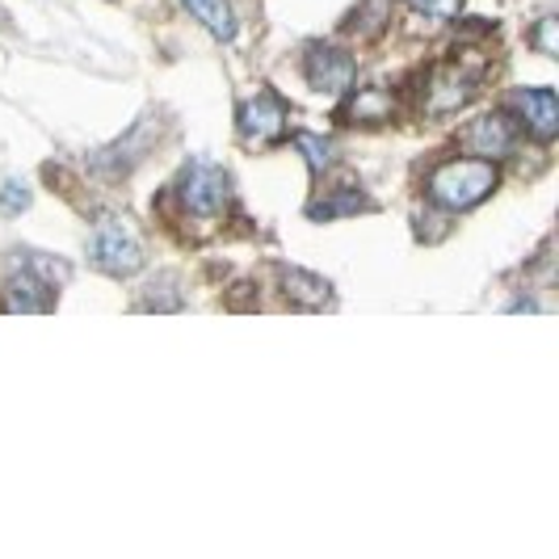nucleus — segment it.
<instances>
[{"label":"nucleus","instance_id":"f257e3e1","mask_svg":"<svg viewBox=\"0 0 559 559\" xmlns=\"http://www.w3.org/2000/svg\"><path fill=\"white\" fill-rule=\"evenodd\" d=\"M425 190L447 211H472L497 190V165L492 160H447L433 168Z\"/></svg>","mask_w":559,"mask_h":559},{"label":"nucleus","instance_id":"f03ea898","mask_svg":"<svg viewBox=\"0 0 559 559\" xmlns=\"http://www.w3.org/2000/svg\"><path fill=\"white\" fill-rule=\"evenodd\" d=\"M88 261L110 278H131L143 265V249L122 219H102L88 240Z\"/></svg>","mask_w":559,"mask_h":559},{"label":"nucleus","instance_id":"7ed1b4c3","mask_svg":"<svg viewBox=\"0 0 559 559\" xmlns=\"http://www.w3.org/2000/svg\"><path fill=\"white\" fill-rule=\"evenodd\" d=\"M181 202L186 211L194 215H219L227 206V194H231V181L219 165H206V160H190L186 173H181Z\"/></svg>","mask_w":559,"mask_h":559},{"label":"nucleus","instance_id":"20e7f679","mask_svg":"<svg viewBox=\"0 0 559 559\" xmlns=\"http://www.w3.org/2000/svg\"><path fill=\"white\" fill-rule=\"evenodd\" d=\"M476 81H479V72H467V68H463V59H459V63H442V68H433L429 88H425V110L429 114L463 110V106L472 102V93H476Z\"/></svg>","mask_w":559,"mask_h":559},{"label":"nucleus","instance_id":"39448f33","mask_svg":"<svg viewBox=\"0 0 559 559\" xmlns=\"http://www.w3.org/2000/svg\"><path fill=\"white\" fill-rule=\"evenodd\" d=\"M459 143L476 156V160H501L513 152V143H518V122L509 118V114H484L476 122H467V131L459 135Z\"/></svg>","mask_w":559,"mask_h":559},{"label":"nucleus","instance_id":"423d86ee","mask_svg":"<svg viewBox=\"0 0 559 559\" xmlns=\"http://www.w3.org/2000/svg\"><path fill=\"white\" fill-rule=\"evenodd\" d=\"M286 131V106L278 102V93H257L249 106H240V135L257 147L282 140Z\"/></svg>","mask_w":559,"mask_h":559},{"label":"nucleus","instance_id":"0eeeda50","mask_svg":"<svg viewBox=\"0 0 559 559\" xmlns=\"http://www.w3.org/2000/svg\"><path fill=\"white\" fill-rule=\"evenodd\" d=\"M358 76V63L336 47H311L308 51V84L316 93H345Z\"/></svg>","mask_w":559,"mask_h":559},{"label":"nucleus","instance_id":"6e6552de","mask_svg":"<svg viewBox=\"0 0 559 559\" xmlns=\"http://www.w3.org/2000/svg\"><path fill=\"white\" fill-rule=\"evenodd\" d=\"M513 106L526 118V131L534 140H556L559 135V97L556 88H518L513 93Z\"/></svg>","mask_w":559,"mask_h":559},{"label":"nucleus","instance_id":"1a4fd4ad","mask_svg":"<svg viewBox=\"0 0 559 559\" xmlns=\"http://www.w3.org/2000/svg\"><path fill=\"white\" fill-rule=\"evenodd\" d=\"M4 311H51L56 308V286L51 278H43L34 265L22 270V274H13V278L4 282Z\"/></svg>","mask_w":559,"mask_h":559},{"label":"nucleus","instance_id":"9d476101","mask_svg":"<svg viewBox=\"0 0 559 559\" xmlns=\"http://www.w3.org/2000/svg\"><path fill=\"white\" fill-rule=\"evenodd\" d=\"M282 286H286V299L290 304H299V308L308 311H320L333 304V286L324 278H316V274H308V270H286Z\"/></svg>","mask_w":559,"mask_h":559},{"label":"nucleus","instance_id":"9b49d317","mask_svg":"<svg viewBox=\"0 0 559 559\" xmlns=\"http://www.w3.org/2000/svg\"><path fill=\"white\" fill-rule=\"evenodd\" d=\"M358 211H370V198L354 186H341L333 194H324L320 202H311L308 215L316 224H329V219H341V215H358Z\"/></svg>","mask_w":559,"mask_h":559},{"label":"nucleus","instance_id":"f8f14e48","mask_svg":"<svg viewBox=\"0 0 559 559\" xmlns=\"http://www.w3.org/2000/svg\"><path fill=\"white\" fill-rule=\"evenodd\" d=\"M341 118L366 122V127L388 122L392 118V93H383V88H358V97H349V106L341 110Z\"/></svg>","mask_w":559,"mask_h":559},{"label":"nucleus","instance_id":"ddd939ff","mask_svg":"<svg viewBox=\"0 0 559 559\" xmlns=\"http://www.w3.org/2000/svg\"><path fill=\"white\" fill-rule=\"evenodd\" d=\"M181 4H186L198 22L215 34V38H224V43L236 38V13H231L227 0H181Z\"/></svg>","mask_w":559,"mask_h":559},{"label":"nucleus","instance_id":"4468645a","mask_svg":"<svg viewBox=\"0 0 559 559\" xmlns=\"http://www.w3.org/2000/svg\"><path fill=\"white\" fill-rule=\"evenodd\" d=\"M295 147L304 152V160H308L311 173H324V168L333 165V143L320 140V135H308V131H299V135H295Z\"/></svg>","mask_w":559,"mask_h":559},{"label":"nucleus","instance_id":"2eb2a0df","mask_svg":"<svg viewBox=\"0 0 559 559\" xmlns=\"http://www.w3.org/2000/svg\"><path fill=\"white\" fill-rule=\"evenodd\" d=\"M173 290V278H160L147 286V295L140 299L143 311H181V295H168Z\"/></svg>","mask_w":559,"mask_h":559},{"label":"nucleus","instance_id":"dca6fc26","mask_svg":"<svg viewBox=\"0 0 559 559\" xmlns=\"http://www.w3.org/2000/svg\"><path fill=\"white\" fill-rule=\"evenodd\" d=\"M26 206H29L26 181H4V190H0V215H22Z\"/></svg>","mask_w":559,"mask_h":559},{"label":"nucleus","instance_id":"f3484780","mask_svg":"<svg viewBox=\"0 0 559 559\" xmlns=\"http://www.w3.org/2000/svg\"><path fill=\"white\" fill-rule=\"evenodd\" d=\"M556 29H559L556 17H543V22L534 26L531 43H534V47H538V56H559V38H556Z\"/></svg>","mask_w":559,"mask_h":559},{"label":"nucleus","instance_id":"a211bd4d","mask_svg":"<svg viewBox=\"0 0 559 559\" xmlns=\"http://www.w3.org/2000/svg\"><path fill=\"white\" fill-rule=\"evenodd\" d=\"M413 9H417V13H425V17H438V22H450V17H459L463 0H413Z\"/></svg>","mask_w":559,"mask_h":559}]
</instances>
